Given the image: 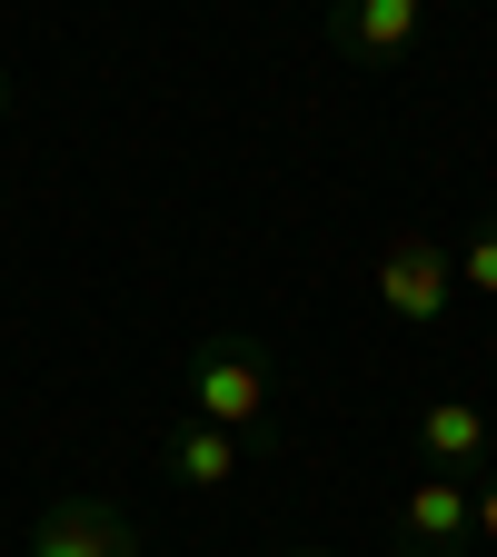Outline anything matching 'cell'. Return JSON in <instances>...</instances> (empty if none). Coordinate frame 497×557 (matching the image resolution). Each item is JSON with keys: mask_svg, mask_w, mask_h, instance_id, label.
<instances>
[{"mask_svg": "<svg viewBox=\"0 0 497 557\" xmlns=\"http://www.w3.org/2000/svg\"><path fill=\"white\" fill-rule=\"evenodd\" d=\"M179 398H189V418H209V429H229V438L269 429V369H259V348H239V338H209L189 359V379H179Z\"/></svg>", "mask_w": 497, "mask_h": 557, "instance_id": "cell-1", "label": "cell"}, {"mask_svg": "<svg viewBox=\"0 0 497 557\" xmlns=\"http://www.w3.org/2000/svg\"><path fill=\"white\" fill-rule=\"evenodd\" d=\"M0 110H11V70H0Z\"/></svg>", "mask_w": 497, "mask_h": 557, "instance_id": "cell-10", "label": "cell"}, {"mask_svg": "<svg viewBox=\"0 0 497 557\" xmlns=\"http://www.w3.org/2000/svg\"><path fill=\"white\" fill-rule=\"evenodd\" d=\"M487 448H497V429H487V408H477V398H428V408H418V458H428V468L477 478Z\"/></svg>", "mask_w": 497, "mask_h": 557, "instance_id": "cell-5", "label": "cell"}, {"mask_svg": "<svg viewBox=\"0 0 497 557\" xmlns=\"http://www.w3.org/2000/svg\"><path fill=\"white\" fill-rule=\"evenodd\" d=\"M160 458H170L179 487H229V478H239V438H229V429H209V418H179Z\"/></svg>", "mask_w": 497, "mask_h": 557, "instance_id": "cell-7", "label": "cell"}, {"mask_svg": "<svg viewBox=\"0 0 497 557\" xmlns=\"http://www.w3.org/2000/svg\"><path fill=\"white\" fill-rule=\"evenodd\" d=\"M30 557H139V528H129L110 498H60V508L30 528Z\"/></svg>", "mask_w": 497, "mask_h": 557, "instance_id": "cell-4", "label": "cell"}, {"mask_svg": "<svg viewBox=\"0 0 497 557\" xmlns=\"http://www.w3.org/2000/svg\"><path fill=\"white\" fill-rule=\"evenodd\" d=\"M378 309L408 319V329H438V319L458 309V249L428 239V230H398V239L378 249Z\"/></svg>", "mask_w": 497, "mask_h": 557, "instance_id": "cell-2", "label": "cell"}, {"mask_svg": "<svg viewBox=\"0 0 497 557\" xmlns=\"http://www.w3.org/2000/svg\"><path fill=\"white\" fill-rule=\"evenodd\" d=\"M428 21V0H328V40L348 60H398Z\"/></svg>", "mask_w": 497, "mask_h": 557, "instance_id": "cell-6", "label": "cell"}, {"mask_svg": "<svg viewBox=\"0 0 497 557\" xmlns=\"http://www.w3.org/2000/svg\"><path fill=\"white\" fill-rule=\"evenodd\" d=\"M458 289H468V299H497V220L468 230V249H458Z\"/></svg>", "mask_w": 497, "mask_h": 557, "instance_id": "cell-8", "label": "cell"}, {"mask_svg": "<svg viewBox=\"0 0 497 557\" xmlns=\"http://www.w3.org/2000/svg\"><path fill=\"white\" fill-rule=\"evenodd\" d=\"M468 528H477V547H497V478L468 487Z\"/></svg>", "mask_w": 497, "mask_h": 557, "instance_id": "cell-9", "label": "cell"}, {"mask_svg": "<svg viewBox=\"0 0 497 557\" xmlns=\"http://www.w3.org/2000/svg\"><path fill=\"white\" fill-rule=\"evenodd\" d=\"M398 547L408 557H468L477 528H468V478L428 468V478H408V498H398Z\"/></svg>", "mask_w": 497, "mask_h": 557, "instance_id": "cell-3", "label": "cell"}]
</instances>
